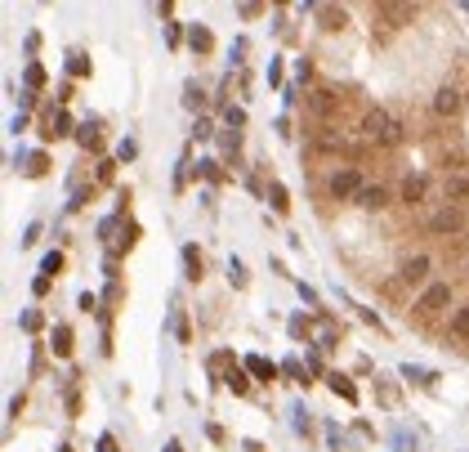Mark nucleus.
I'll list each match as a JSON object with an SVG mask.
<instances>
[{
	"label": "nucleus",
	"instance_id": "1",
	"mask_svg": "<svg viewBox=\"0 0 469 452\" xmlns=\"http://www.w3.org/2000/svg\"><path fill=\"white\" fill-rule=\"evenodd\" d=\"M402 135H407V126H402L393 112H384V108L362 112V139H366V144L393 148V144H402Z\"/></svg>",
	"mask_w": 469,
	"mask_h": 452
},
{
	"label": "nucleus",
	"instance_id": "2",
	"mask_svg": "<svg viewBox=\"0 0 469 452\" xmlns=\"http://www.w3.org/2000/svg\"><path fill=\"white\" fill-rule=\"evenodd\" d=\"M425 233L429 238H460V233H469V211L465 206H433L425 215Z\"/></svg>",
	"mask_w": 469,
	"mask_h": 452
},
{
	"label": "nucleus",
	"instance_id": "3",
	"mask_svg": "<svg viewBox=\"0 0 469 452\" xmlns=\"http://www.w3.org/2000/svg\"><path fill=\"white\" fill-rule=\"evenodd\" d=\"M465 104H469V94H465V86H456V81H443L438 94H433V112L438 116H460Z\"/></svg>",
	"mask_w": 469,
	"mask_h": 452
},
{
	"label": "nucleus",
	"instance_id": "4",
	"mask_svg": "<svg viewBox=\"0 0 469 452\" xmlns=\"http://www.w3.org/2000/svg\"><path fill=\"white\" fill-rule=\"evenodd\" d=\"M340 153H344V135H340V130H331V126H322L304 144V157H340Z\"/></svg>",
	"mask_w": 469,
	"mask_h": 452
},
{
	"label": "nucleus",
	"instance_id": "5",
	"mask_svg": "<svg viewBox=\"0 0 469 452\" xmlns=\"http://www.w3.org/2000/svg\"><path fill=\"white\" fill-rule=\"evenodd\" d=\"M451 305V287H447V282H433V287H425V296L421 300H416V313H421V318H433V313H443Z\"/></svg>",
	"mask_w": 469,
	"mask_h": 452
},
{
	"label": "nucleus",
	"instance_id": "6",
	"mask_svg": "<svg viewBox=\"0 0 469 452\" xmlns=\"http://www.w3.org/2000/svg\"><path fill=\"white\" fill-rule=\"evenodd\" d=\"M340 104H344V94H335L331 86H317V90L309 94V112L317 116V121H331V116L340 112Z\"/></svg>",
	"mask_w": 469,
	"mask_h": 452
},
{
	"label": "nucleus",
	"instance_id": "7",
	"mask_svg": "<svg viewBox=\"0 0 469 452\" xmlns=\"http://www.w3.org/2000/svg\"><path fill=\"white\" fill-rule=\"evenodd\" d=\"M326 193H331V197H358V193H362V179H358V171H354V166H344V171H331V179H326Z\"/></svg>",
	"mask_w": 469,
	"mask_h": 452
},
{
	"label": "nucleus",
	"instance_id": "8",
	"mask_svg": "<svg viewBox=\"0 0 469 452\" xmlns=\"http://www.w3.org/2000/svg\"><path fill=\"white\" fill-rule=\"evenodd\" d=\"M429 269H433V260H429V256H411V260H402L398 282H402V287H421V282L429 278Z\"/></svg>",
	"mask_w": 469,
	"mask_h": 452
},
{
	"label": "nucleus",
	"instance_id": "9",
	"mask_svg": "<svg viewBox=\"0 0 469 452\" xmlns=\"http://www.w3.org/2000/svg\"><path fill=\"white\" fill-rule=\"evenodd\" d=\"M376 14H380L389 27H407V23L416 19V5H402V0H380Z\"/></svg>",
	"mask_w": 469,
	"mask_h": 452
},
{
	"label": "nucleus",
	"instance_id": "10",
	"mask_svg": "<svg viewBox=\"0 0 469 452\" xmlns=\"http://www.w3.org/2000/svg\"><path fill=\"white\" fill-rule=\"evenodd\" d=\"M313 19H317V27H322V31H344L349 14L340 5H313Z\"/></svg>",
	"mask_w": 469,
	"mask_h": 452
},
{
	"label": "nucleus",
	"instance_id": "11",
	"mask_svg": "<svg viewBox=\"0 0 469 452\" xmlns=\"http://www.w3.org/2000/svg\"><path fill=\"white\" fill-rule=\"evenodd\" d=\"M443 202L447 206H465L469 202V175H447L443 179Z\"/></svg>",
	"mask_w": 469,
	"mask_h": 452
},
{
	"label": "nucleus",
	"instance_id": "12",
	"mask_svg": "<svg viewBox=\"0 0 469 452\" xmlns=\"http://www.w3.org/2000/svg\"><path fill=\"white\" fill-rule=\"evenodd\" d=\"M72 327H67V323H58L54 331H49V349H54V358H72Z\"/></svg>",
	"mask_w": 469,
	"mask_h": 452
},
{
	"label": "nucleus",
	"instance_id": "13",
	"mask_svg": "<svg viewBox=\"0 0 469 452\" xmlns=\"http://www.w3.org/2000/svg\"><path fill=\"white\" fill-rule=\"evenodd\" d=\"M376 398H380V408H398L402 403V390H398V381H389V376H376Z\"/></svg>",
	"mask_w": 469,
	"mask_h": 452
},
{
	"label": "nucleus",
	"instance_id": "14",
	"mask_svg": "<svg viewBox=\"0 0 469 452\" xmlns=\"http://www.w3.org/2000/svg\"><path fill=\"white\" fill-rule=\"evenodd\" d=\"M425 193H429V179L425 175H407V179H402V202H407V206L425 202Z\"/></svg>",
	"mask_w": 469,
	"mask_h": 452
},
{
	"label": "nucleus",
	"instance_id": "15",
	"mask_svg": "<svg viewBox=\"0 0 469 452\" xmlns=\"http://www.w3.org/2000/svg\"><path fill=\"white\" fill-rule=\"evenodd\" d=\"M188 49H192V54H210V49H215V36H210L206 23H192L188 27Z\"/></svg>",
	"mask_w": 469,
	"mask_h": 452
},
{
	"label": "nucleus",
	"instance_id": "16",
	"mask_svg": "<svg viewBox=\"0 0 469 452\" xmlns=\"http://www.w3.org/2000/svg\"><path fill=\"white\" fill-rule=\"evenodd\" d=\"M354 202H358L362 211H380L384 202H389V193H384V189H380V184H362V193L354 197Z\"/></svg>",
	"mask_w": 469,
	"mask_h": 452
},
{
	"label": "nucleus",
	"instance_id": "17",
	"mask_svg": "<svg viewBox=\"0 0 469 452\" xmlns=\"http://www.w3.org/2000/svg\"><path fill=\"white\" fill-rule=\"evenodd\" d=\"M246 372L255 376V381H273V376L282 372V367H277V363H268L264 354H250V358H246Z\"/></svg>",
	"mask_w": 469,
	"mask_h": 452
},
{
	"label": "nucleus",
	"instance_id": "18",
	"mask_svg": "<svg viewBox=\"0 0 469 452\" xmlns=\"http://www.w3.org/2000/svg\"><path fill=\"white\" fill-rule=\"evenodd\" d=\"M326 385H331V390H335V394L344 398V403H358V385L349 381L344 372H331V376H326Z\"/></svg>",
	"mask_w": 469,
	"mask_h": 452
},
{
	"label": "nucleus",
	"instance_id": "19",
	"mask_svg": "<svg viewBox=\"0 0 469 452\" xmlns=\"http://www.w3.org/2000/svg\"><path fill=\"white\" fill-rule=\"evenodd\" d=\"M224 385H228L232 394H250V372H246V367H228V372H224Z\"/></svg>",
	"mask_w": 469,
	"mask_h": 452
},
{
	"label": "nucleus",
	"instance_id": "20",
	"mask_svg": "<svg viewBox=\"0 0 469 452\" xmlns=\"http://www.w3.org/2000/svg\"><path fill=\"white\" fill-rule=\"evenodd\" d=\"M447 331H451V336H456V341H469V305H460L456 313H451Z\"/></svg>",
	"mask_w": 469,
	"mask_h": 452
},
{
	"label": "nucleus",
	"instance_id": "21",
	"mask_svg": "<svg viewBox=\"0 0 469 452\" xmlns=\"http://www.w3.org/2000/svg\"><path fill=\"white\" fill-rule=\"evenodd\" d=\"M19 161H23V171H27V175H45V166H49L45 153H23V148H19V157H14V166H19Z\"/></svg>",
	"mask_w": 469,
	"mask_h": 452
},
{
	"label": "nucleus",
	"instance_id": "22",
	"mask_svg": "<svg viewBox=\"0 0 469 452\" xmlns=\"http://www.w3.org/2000/svg\"><path fill=\"white\" fill-rule=\"evenodd\" d=\"M201 269H206V260H201V251L197 246H183V273H188L192 282L201 278Z\"/></svg>",
	"mask_w": 469,
	"mask_h": 452
},
{
	"label": "nucleus",
	"instance_id": "23",
	"mask_svg": "<svg viewBox=\"0 0 469 452\" xmlns=\"http://www.w3.org/2000/svg\"><path fill=\"white\" fill-rule=\"evenodd\" d=\"M268 202H273L277 215H287V211H291V193H287V184H268Z\"/></svg>",
	"mask_w": 469,
	"mask_h": 452
},
{
	"label": "nucleus",
	"instance_id": "24",
	"mask_svg": "<svg viewBox=\"0 0 469 452\" xmlns=\"http://www.w3.org/2000/svg\"><path fill=\"white\" fill-rule=\"evenodd\" d=\"M402 381H416V385H433L438 376L425 372V367H416V363H402Z\"/></svg>",
	"mask_w": 469,
	"mask_h": 452
},
{
	"label": "nucleus",
	"instance_id": "25",
	"mask_svg": "<svg viewBox=\"0 0 469 452\" xmlns=\"http://www.w3.org/2000/svg\"><path fill=\"white\" fill-rule=\"evenodd\" d=\"M76 144H81V148H98V144H103V135H98L94 121H86V126L76 130Z\"/></svg>",
	"mask_w": 469,
	"mask_h": 452
},
{
	"label": "nucleus",
	"instance_id": "26",
	"mask_svg": "<svg viewBox=\"0 0 469 452\" xmlns=\"http://www.w3.org/2000/svg\"><path fill=\"white\" fill-rule=\"evenodd\" d=\"M19 327H23L27 336H31V331H41V327H45V313H41V309H27V313L19 318Z\"/></svg>",
	"mask_w": 469,
	"mask_h": 452
},
{
	"label": "nucleus",
	"instance_id": "27",
	"mask_svg": "<svg viewBox=\"0 0 469 452\" xmlns=\"http://www.w3.org/2000/svg\"><path fill=\"white\" fill-rule=\"evenodd\" d=\"M67 72H72V76H90V59L81 54V49H76V54H67Z\"/></svg>",
	"mask_w": 469,
	"mask_h": 452
},
{
	"label": "nucleus",
	"instance_id": "28",
	"mask_svg": "<svg viewBox=\"0 0 469 452\" xmlns=\"http://www.w3.org/2000/svg\"><path fill=\"white\" fill-rule=\"evenodd\" d=\"M201 104H206V94L197 90V81H188V86H183V108H192V112H197Z\"/></svg>",
	"mask_w": 469,
	"mask_h": 452
},
{
	"label": "nucleus",
	"instance_id": "29",
	"mask_svg": "<svg viewBox=\"0 0 469 452\" xmlns=\"http://www.w3.org/2000/svg\"><path fill=\"white\" fill-rule=\"evenodd\" d=\"M228 278H232V287H246V282H250V278H246V264H242L237 256H228Z\"/></svg>",
	"mask_w": 469,
	"mask_h": 452
},
{
	"label": "nucleus",
	"instance_id": "30",
	"mask_svg": "<svg viewBox=\"0 0 469 452\" xmlns=\"http://www.w3.org/2000/svg\"><path fill=\"white\" fill-rule=\"evenodd\" d=\"M58 269H63V251H49V256L41 260V273H45V278H54Z\"/></svg>",
	"mask_w": 469,
	"mask_h": 452
},
{
	"label": "nucleus",
	"instance_id": "31",
	"mask_svg": "<svg viewBox=\"0 0 469 452\" xmlns=\"http://www.w3.org/2000/svg\"><path fill=\"white\" fill-rule=\"evenodd\" d=\"M23 76H27V90H41L45 86V68H41V63H27Z\"/></svg>",
	"mask_w": 469,
	"mask_h": 452
},
{
	"label": "nucleus",
	"instance_id": "32",
	"mask_svg": "<svg viewBox=\"0 0 469 452\" xmlns=\"http://www.w3.org/2000/svg\"><path fill=\"white\" fill-rule=\"evenodd\" d=\"M224 121H228V130H232V135H237V130L246 126V112H242V108H232V104H228V108H224Z\"/></svg>",
	"mask_w": 469,
	"mask_h": 452
},
{
	"label": "nucleus",
	"instance_id": "33",
	"mask_svg": "<svg viewBox=\"0 0 469 452\" xmlns=\"http://www.w3.org/2000/svg\"><path fill=\"white\" fill-rule=\"evenodd\" d=\"M291 336H295V341H299V336H309V318H304V313H295V318H291Z\"/></svg>",
	"mask_w": 469,
	"mask_h": 452
},
{
	"label": "nucleus",
	"instance_id": "34",
	"mask_svg": "<svg viewBox=\"0 0 469 452\" xmlns=\"http://www.w3.org/2000/svg\"><path fill=\"white\" fill-rule=\"evenodd\" d=\"M58 135H72V116H67V112L54 116V139H58Z\"/></svg>",
	"mask_w": 469,
	"mask_h": 452
},
{
	"label": "nucleus",
	"instance_id": "35",
	"mask_svg": "<svg viewBox=\"0 0 469 452\" xmlns=\"http://www.w3.org/2000/svg\"><path fill=\"white\" fill-rule=\"evenodd\" d=\"M282 372L295 376V381H304V363H299V358H287V363H282Z\"/></svg>",
	"mask_w": 469,
	"mask_h": 452
},
{
	"label": "nucleus",
	"instance_id": "36",
	"mask_svg": "<svg viewBox=\"0 0 469 452\" xmlns=\"http://www.w3.org/2000/svg\"><path fill=\"white\" fill-rule=\"evenodd\" d=\"M291 416H295V430H299V434H309V412H304V403H295Z\"/></svg>",
	"mask_w": 469,
	"mask_h": 452
},
{
	"label": "nucleus",
	"instance_id": "37",
	"mask_svg": "<svg viewBox=\"0 0 469 452\" xmlns=\"http://www.w3.org/2000/svg\"><path fill=\"white\" fill-rule=\"evenodd\" d=\"M86 202H90V189H76V193H72V202H67V211H81Z\"/></svg>",
	"mask_w": 469,
	"mask_h": 452
},
{
	"label": "nucleus",
	"instance_id": "38",
	"mask_svg": "<svg viewBox=\"0 0 469 452\" xmlns=\"http://www.w3.org/2000/svg\"><path fill=\"white\" fill-rule=\"evenodd\" d=\"M112 233H116V215H108V220L98 224V238H103V242H112Z\"/></svg>",
	"mask_w": 469,
	"mask_h": 452
},
{
	"label": "nucleus",
	"instance_id": "39",
	"mask_svg": "<svg viewBox=\"0 0 469 452\" xmlns=\"http://www.w3.org/2000/svg\"><path fill=\"white\" fill-rule=\"evenodd\" d=\"M192 135H197V139H210V135H215V126L206 121V116H197V130H192Z\"/></svg>",
	"mask_w": 469,
	"mask_h": 452
},
{
	"label": "nucleus",
	"instance_id": "40",
	"mask_svg": "<svg viewBox=\"0 0 469 452\" xmlns=\"http://www.w3.org/2000/svg\"><path fill=\"white\" fill-rule=\"evenodd\" d=\"M134 153H139V148H134V139H121V148H116V157H121V161H130Z\"/></svg>",
	"mask_w": 469,
	"mask_h": 452
},
{
	"label": "nucleus",
	"instance_id": "41",
	"mask_svg": "<svg viewBox=\"0 0 469 452\" xmlns=\"http://www.w3.org/2000/svg\"><path fill=\"white\" fill-rule=\"evenodd\" d=\"M45 291H49V278L36 273V278H31V296H45Z\"/></svg>",
	"mask_w": 469,
	"mask_h": 452
},
{
	"label": "nucleus",
	"instance_id": "42",
	"mask_svg": "<svg viewBox=\"0 0 469 452\" xmlns=\"http://www.w3.org/2000/svg\"><path fill=\"white\" fill-rule=\"evenodd\" d=\"M36 238H41V224H27V233H23V246H36Z\"/></svg>",
	"mask_w": 469,
	"mask_h": 452
},
{
	"label": "nucleus",
	"instance_id": "43",
	"mask_svg": "<svg viewBox=\"0 0 469 452\" xmlns=\"http://www.w3.org/2000/svg\"><path fill=\"white\" fill-rule=\"evenodd\" d=\"M268 86H282V63H268Z\"/></svg>",
	"mask_w": 469,
	"mask_h": 452
},
{
	"label": "nucleus",
	"instance_id": "44",
	"mask_svg": "<svg viewBox=\"0 0 469 452\" xmlns=\"http://www.w3.org/2000/svg\"><path fill=\"white\" fill-rule=\"evenodd\" d=\"M201 175H206V179H220V161H201Z\"/></svg>",
	"mask_w": 469,
	"mask_h": 452
},
{
	"label": "nucleus",
	"instance_id": "45",
	"mask_svg": "<svg viewBox=\"0 0 469 452\" xmlns=\"http://www.w3.org/2000/svg\"><path fill=\"white\" fill-rule=\"evenodd\" d=\"M76 305H81V309H86V313H90V309H98V300H94L90 291H81V300H76Z\"/></svg>",
	"mask_w": 469,
	"mask_h": 452
},
{
	"label": "nucleus",
	"instance_id": "46",
	"mask_svg": "<svg viewBox=\"0 0 469 452\" xmlns=\"http://www.w3.org/2000/svg\"><path fill=\"white\" fill-rule=\"evenodd\" d=\"M206 434H210V443H228V434L220 426H206Z\"/></svg>",
	"mask_w": 469,
	"mask_h": 452
},
{
	"label": "nucleus",
	"instance_id": "47",
	"mask_svg": "<svg viewBox=\"0 0 469 452\" xmlns=\"http://www.w3.org/2000/svg\"><path fill=\"white\" fill-rule=\"evenodd\" d=\"M237 14H242V19H259V14H264V5H242Z\"/></svg>",
	"mask_w": 469,
	"mask_h": 452
},
{
	"label": "nucleus",
	"instance_id": "48",
	"mask_svg": "<svg viewBox=\"0 0 469 452\" xmlns=\"http://www.w3.org/2000/svg\"><path fill=\"white\" fill-rule=\"evenodd\" d=\"M165 41H170V49L179 45V23H165Z\"/></svg>",
	"mask_w": 469,
	"mask_h": 452
},
{
	"label": "nucleus",
	"instance_id": "49",
	"mask_svg": "<svg viewBox=\"0 0 469 452\" xmlns=\"http://www.w3.org/2000/svg\"><path fill=\"white\" fill-rule=\"evenodd\" d=\"M98 452H116V439H112V434H103V439H98Z\"/></svg>",
	"mask_w": 469,
	"mask_h": 452
},
{
	"label": "nucleus",
	"instance_id": "50",
	"mask_svg": "<svg viewBox=\"0 0 469 452\" xmlns=\"http://www.w3.org/2000/svg\"><path fill=\"white\" fill-rule=\"evenodd\" d=\"M161 452H183V443H179V439H170V443H165Z\"/></svg>",
	"mask_w": 469,
	"mask_h": 452
},
{
	"label": "nucleus",
	"instance_id": "51",
	"mask_svg": "<svg viewBox=\"0 0 469 452\" xmlns=\"http://www.w3.org/2000/svg\"><path fill=\"white\" fill-rule=\"evenodd\" d=\"M246 452H264V443H255V439H246Z\"/></svg>",
	"mask_w": 469,
	"mask_h": 452
},
{
	"label": "nucleus",
	"instance_id": "52",
	"mask_svg": "<svg viewBox=\"0 0 469 452\" xmlns=\"http://www.w3.org/2000/svg\"><path fill=\"white\" fill-rule=\"evenodd\" d=\"M58 452H72V448H58Z\"/></svg>",
	"mask_w": 469,
	"mask_h": 452
}]
</instances>
